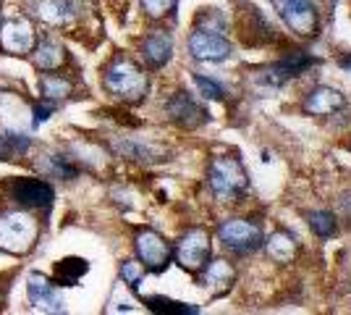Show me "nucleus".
<instances>
[{
  "label": "nucleus",
  "mask_w": 351,
  "mask_h": 315,
  "mask_svg": "<svg viewBox=\"0 0 351 315\" xmlns=\"http://www.w3.org/2000/svg\"><path fill=\"white\" fill-rule=\"evenodd\" d=\"M276 5L278 16L302 37H315L320 30V14L315 0H270Z\"/></svg>",
  "instance_id": "20e7f679"
},
{
  "label": "nucleus",
  "mask_w": 351,
  "mask_h": 315,
  "mask_svg": "<svg viewBox=\"0 0 351 315\" xmlns=\"http://www.w3.org/2000/svg\"><path fill=\"white\" fill-rule=\"evenodd\" d=\"M87 270H89L87 260H82V257H66V260H60L58 268H56V279H58L60 286H73L79 284V279Z\"/></svg>",
  "instance_id": "a211bd4d"
},
{
  "label": "nucleus",
  "mask_w": 351,
  "mask_h": 315,
  "mask_svg": "<svg viewBox=\"0 0 351 315\" xmlns=\"http://www.w3.org/2000/svg\"><path fill=\"white\" fill-rule=\"evenodd\" d=\"M105 82V90L110 95H116L121 100H129V103H139L142 97L149 90V79L147 74L129 58H116L108 71L103 76Z\"/></svg>",
  "instance_id": "f257e3e1"
},
{
  "label": "nucleus",
  "mask_w": 351,
  "mask_h": 315,
  "mask_svg": "<svg viewBox=\"0 0 351 315\" xmlns=\"http://www.w3.org/2000/svg\"><path fill=\"white\" fill-rule=\"evenodd\" d=\"M218 237L236 255H249L263 247V229L247 218H231V221L220 224Z\"/></svg>",
  "instance_id": "39448f33"
},
{
  "label": "nucleus",
  "mask_w": 351,
  "mask_h": 315,
  "mask_svg": "<svg viewBox=\"0 0 351 315\" xmlns=\"http://www.w3.org/2000/svg\"><path fill=\"white\" fill-rule=\"evenodd\" d=\"M27 292H29V302L37 310H47V313H60L63 310V300H60L58 289L50 279H45L43 273H32Z\"/></svg>",
  "instance_id": "f8f14e48"
},
{
  "label": "nucleus",
  "mask_w": 351,
  "mask_h": 315,
  "mask_svg": "<svg viewBox=\"0 0 351 315\" xmlns=\"http://www.w3.org/2000/svg\"><path fill=\"white\" fill-rule=\"evenodd\" d=\"M343 95L333 87H315V90L307 95L304 100V110L312 113V116H333V113H341L343 110Z\"/></svg>",
  "instance_id": "2eb2a0df"
},
{
  "label": "nucleus",
  "mask_w": 351,
  "mask_h": 315,
  "mask_svg": "<svg viewBox=\"0 0 351 315\" xmlns=\"http://www.w3.org/2000/svg\"><path fill=\"white\" fill-rule=\"evenodd\" d=\"M142 5H145V11L149 16H155V19H160V16L171 14L176 5V0H142Z\"/></svg>",
  "instance_id": "bb28decb"
},
{
  "label": "nucleus",
  "mask_w": 351,
  "mask_h": 315,
  "mask_svg": "<svg viewBox=\"0 0 351 315\" xmlns=\"http://www.w3.org/2000/svg\"><path fill=\"white\" fill-rule=\"evenodd\" d=\"M309 226H312V231L320 237V240H330L333 234H336V218L328 213V210H315V213H309Z\"/></svg>",
  "instance_id": "5701e85b"
},
{
  "label": "nucleus",
  "mask_w": 351,
  "mask_h": 315,
  "mask_svg": "<svg viewBox=\"0 0 351 315\" xmlns=\"http://www.w3.org/2000/svg\"><path fill=\"white\" fill-rule=\"evenodd\" d=\"M37 11L50 24H63L73 16L71 0H37Z\"/></svg>",
  "instance_id": "dca6fc26"
},
{
  "label": "nucleus",
  "mask_w": 351,
  "mask_h": 315,
  "mask_svg": "<svg viewBox=\"0 0 351 315\" xmlns=\"http://www.w3.org/2000/svg\"><path fill=\"white\" fill-rule=\"evenodd\" d=\"M136 255H139V260H142V266L147 270H162L168 268V263L173 257V250H171V244L162 240L160 234L139 231L136 234Z\"/></svg>",
  "instance_id": "6e6552de"
},
{
  "label": "nucleus",
  "mask_w": 351,
  "mask_h": 315,
  "mask_svg": "<svg viewBox=\"0 0 351 315\" xmlns=\"http://www.w3.org/2000/svg\"><path fill=\"white\" fill-rule=\"evenodd\" d=\"M189 53L205 63H223L231 58V43L213 30H194L189 37Z\"/></svg>",
  "instance_id": "423d86ee"
},
{
  "label": "nucleus",
  "mask_w": 351,
  "mask_h": 315,
  "mask_svg": "<svg viewBox=\"0 0 351 315\" xmlns=\"http://www.w3.org/2000/svg\"><path fill=\"white\" fill-rule=\"evenodd\" d=\"M37 240V221L29 213H3L0 215V250L24 255L34 247Z\"/></svg>",
  "instance_id": "7ed1b4c3"
},
{
  "label": "nucleus",
  "mask_w": 351,
  "mask_h": 315,
  "mask_svg": "<svg viewBox=\"0 0 351 315\" xmlns=\"http://www.w3.org/2000/svg\"><path fill=\"white\" fill-rule=\"evenodd\" d=\"M121 276L126 279V284L136 289V286L142 284V276H145V270H142V266H139V263H134V260H126V263H123V268H121Z\"/></svg>",
  "instance_id": "a878e982"
},
{
  "label": "nucleus",
  "mask_w": 351,
  "mask_h": 315,
  "mask_svg": "<svg viewBox=\"0 0 351 315\" xmlns=\"http://www.w3.org/2000/svg\"><path fill=\"white\" fill-rule=\"evenodd\" d=\"M315 63V58H309L307 53H296V56H286L283 60H278V63H273L270 69H265L263 74V82H267V84H273V87H283L289 79H293V76L304 74L309 66Z\"/></svg>",
  "instance_id": "9d476101"
},
{
  "label": "nucleus",
  "mask_w": 351,
  "mask_h": 315,
  "mask_svg": "<svg viewBox=\"0 0 351 315\" xmlns=\"http://www.w3.org/2000/svg\"><path fill=\"white\" fill-rule=\"evenodd\" d=\"M205 281L213 289H218L220 286V292H226L228 286L234 284V268L226 263V260H207V266H205Z\"/></svg>",
  "instance_id": "6ab92c4d"
},
{
  "label": "nucleus",
  "mask_w": 351,
  "mask_h": 315,
  "mask_svg": "<svg viewBox=\"0 0 351 315\" xmlns=\"http://www.w3.org/2000/svg\"><path fill=\"white\" fill-rule=\"evenodd\" d=\"M338 63H341L343 69H351V56H349V58H341V60H338Z\"/></svg>",
  "instance_id": "c85d7f7f"
},
{
  "label": "nucleus",
  "mask_w": 351,
  "mask_h": 315,
  "mask_svg": "<svg viewBox=\"0 0 351 315\" xmlns=\"http://www.w3.org/2000/svg\"><path fill=\"white\" fill-rule=\"evenodd\" d=\"M29 137L27 135H16V132H5L0 135V161H16L21 158L24 152L29 150Z\"/></svg>",
  "instance_id": "aec40b11"
},
{
  "label": "nucleus",
  "mask_w": 351,
  "mask_h": 315,
  "mask_svg": "<svg viewBox=\"0 0 351 315\" xmlns=\"http://www.w3.org/2000/svg\"><path fill=\"white\" fill-rule=\"evenodd\" d=\"M296 253H299V247H296L291 234H286V231L273 234L270 242H267V255L280 260V263H291L293 257H296Z\"/></svg>",
  "instance_id": "f3484780"
},
{
  "label": "nucleus",
  "mask_w": 351,
  "mask_h": 315,
  "mask_svg": "<svg viewBox=\"0 0 351 315\" xmlns=\"http://www.w3.org/2000/svg\"><path fill=\"white\" fill-rule=\"evenodd\" d=\"M173 56V37L168 34V32H152V34H147L145 43H142V58H145L147 66H152V69H162L168 60Z\"/></svg>",
  "instance_id": "4468645a"
},
{
  "label": "nucleus",
  "mask_w": 351,
  "mask_h": 315,
  "mask_svg": "<svg viewBox=\"0 0 351 315\" xmlns=\"http://www.w3.org/2000/svg\"><path fill=\"white\" fill-rule=\"evenodd\" d=\"M0 45L5 53H14V56H24L29 53L34 45V30L27 19H11L0 27Z\"/></svg>",
  "instance_id": "1a4fd4ad"
},
{
  "label": "nucleus",
  "mask_w": 351,
  "mask_h": 315,
  "mask_svg": "<svg viewBox=\"0 0 351 315\" xmlns=\"http://www.w3.org/2000/svg\"><path fill=\"white\" fill-rule=\"evenodd\" d=\"M11 197L24 208H50L53 189L40 179H19L11 187Z\"/></svg>",
  "instance_id": "9b49d317"
},
{
  "label": "nucleus",
  "mask_w": 351,
  "mask_h": 315,
  "mask_svg": "<svg viewBox=\"0 0 351 315\" xmlns=\"http://www.w3.org/2000/svg\"><path fill=\"white\" fill-rule=\"evenodd\" d=\"M168 116L181 126H199L207 121L205 108L197 103L189 92H178L168 100Z\"/></svg>",
  "instance_id": "ddd939ff"
},
{
  "label": "nucleus",
  "mask_w": 351,
  "mask_h": 315,
  "mask_svg": "<svg viewBox=\"0 0 351 315\" xmlns=\"http://www.w3.org/2000/svg\"><path fill=\"white\" fill-rule=\"evenodd\" d=\"M37 66L40 69H45V71H50V69H58L60 63L66 60V50L56 43V40H45V43H40V47H37Z\"/></svg>",
  "instance_id": "412c9836"
},
{
  "label": "nucleus",
  "mask_w": 351,
  "mask_h": 315,
  "mask_svg": "<svg viewBox=\"0 0 351 315\" xmlns=\"http://www.w3.org/2000/svg\"><path fill=\"white\" fill-rule=\"evenodd\" d=\"M176 257L186 270H202L210 260V237L202 229H191L176 244Z\"/></svg>",
  "instance_id": "0eeeda50"
},
{
  "label": "nucleus",
  "mask_w": 351,
  "mask_h": 315,
  "mask_svg": "<svg viewBox=\"0 0 351 315\" xmlns=\"http://www.w3.org/2000/svg\"><path fill=\"white\" fill-rule=\"evenodd\" d=\"M40 92H43L45 97H50V100H58V97H66L71 92V82L63 79V76L45 74L40 79Z\"/></svg>",
  "instance_id": "b1692460"
},
{
  "label": "nucleus",
  "mask_w": 351,
  "mask_h": 315,
  "mask_svg": "<svg viewBox=\"0 0 351 315\" xmlns=\"http://www.w3.org/2000/svg\"><path fill=\"white\" fill-rule=\"evenodd\" d=\"M194 84H197L199 95H205V97H210V100H223V97H226V90L220 87L215 79H210V76L194 74Z\"/></svg>",
  "instance_id": "393cba45"
},
{
  "label": "nucleus",
  "mask_w": 351,
  "mask_h": 315,
  "mask_svg": "<svg viewBox=\"0 0 351 315\" xmlns=\"http://www.w3.org/2000/svg\"><path fill=\"white\" fill-rule=\"evenodd\" d=\"M50 110H53L50 105H37L34 108V124H43V121L50 119Z\"/></svg>",
  "instance_id": "cd10ccee"
},
{
  "label": "nucleus",
  "mask_w": 351,
  "mask_h": 315,
  "mask_svg": "<svg viewBox=\"0 0 351 315\" xmlns=\"http://www.w3.org/2000/svg\"><path fill=\"white\" fill-rule=\"evenodd\" d=\"M145 305L149 310H155V313H171V315H194L199 313V307H194V305H184V302H176V300H168V297H147Z\"/></svg>",
  "instance_id": "4be33fe9"
},
{
  "label": "nucleus",
  "mask_w": 351,
  "mask_h": 315,
  "mask_svg": "<svg viewBox=\"0 0 351 315\" xmlns=\"http://www.w3.org/2000/svg\"><path fill=\"white\" fill-rule=\"evenodd\" d=\"M210 187L215 197L226 200V202H234L239 197L247 192L249 179H247V171L239 158L234 155H220L210 163Z\"/></svg>",
  "instance_id": "f03ea898"
}]
</instances>
